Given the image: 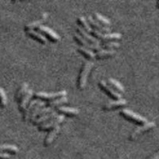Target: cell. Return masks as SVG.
I'll return each instance as SVG.
<instances>
[{"mask_svg":"<svg viewBox=\"0 0 159 159\" xmlns=\"http://www.w3.org/2000/svg\"><path fill=\"white\" fill-rule=\"evenodd\" d=\"M127 104V101L125 99H116V100H111V101L107 102L105 106L103 107V109L105 111H112L114 109L118 108V107H123Z\"/></svg>","mask_w":159,"mask_h":159,"instance_id":"8fae6325","label":"cell"},{"mask_svg":"<svg viewBox=\"0 0 159 159\" xmlns=\"http://www.w3.org/2000/svg\"><path fill=\"white\" fill-rule=\"evenodd\" d=\"M26 34L32 38L37 40L38 42L42 43V45H47L48 40L46 37L44 36L42 34L39 33L38 31H35L34 30H26Z\"/></svg>","mask_w":159,"mask_h":159,"instance_id":"9a60e30c","label":"cell"},{"mask_svg":"<svg viewBox=\"0 0 159 159\" xmlns=\"http://www.w3.org/2000/svg\"><path fill=\"white\" fill-rule=\"evenodd\" d=\"M77 50L79 51L82 55H84V57H86L89 59H95L96 58V53L91 49H88V48H85L84 46H80L77 49Z\"/></svg>","mask_w":159,"mask_h":159,"instance_id":"d4e9b609","label":"cell"},{"mask_svg":"<svg viewBox=\"0 0 159 159\" xmlns=\"http://www.w3.org/2000/svg\"><path fill=\"white\" fill-rule=\"evenodd\" d=\"M11 155L7 153H3V152H0V159H8L10 158Z\"/></svg>","mask_w":159,"mask_h":159,"instance_id":"1f68e13d","label":"cell"},{"mask_svg":"<svg viewBox=\"0 0 159 159\" xmlns=\"http://www.w3.org/2000/svg\"><path fill=\"white\" fill-rule=\"evenodd\" d=\"M58 116V111L57 110H54L52 111V112L49 113V114H46V115H44V116H38V118H37L35 119V121L34 122L35 125H38V126H40L41 124L42 123H45V122H47L48 120H49L50 119L53 117H56V116Z\"/></svg>","mask_w":159,"mask_h":159,"instance_id":"2e32d148","label":"cell"},{"mask_svg":"<svg viewBox=\"0 0 159 159\" xmlns=\"http://www.w3.org/2000/svg\"><path fill=\"white\" fill-rule=\"evenodd\" d=\"M13 2H17V1H18V0H12Z\"/></svg>","mask_w":159,"mask_h":159,"instance_id":"836d02e7","label":"cell"},{"mask_svg":"<svg viewBox=\"0 0 159 159\" xmlns=\"http://www.w3.org/2000/svg\"><path fill=\"white\" fill-rule=\"evenodd\" d=\"M29 89V84L27 83H23L21 87L19 88V89L18 90L16 93V100L17 101H19L21 100V99L22 98V96L25 94V92H27V90Z\"/></svg>","mask_w":159,"mask_h":159,"instance_id":"484cf974","label":"cell"},{"mask_svg":"<svg viewBox=\"0 0 159 159\" xmlns=\"http://www.w3.org/2000/svg\"><path fill=\"white\" fill-rule=\"evenodd\" d=\"M73 38H74L75 41H76V42H78V43L81 45V46H84V47L85 48H88V49H91V50L99 51L100 50V49H102L101 45H96L90 43V42H88L87 40L84 39V38L80 34H78V33L74 34V35H73Z\"/></svg>","mask_w":159,"mask_h":159,"instance_id":"8992f818","label":"cell"},{"mask_svg":"<svg viewBox=\"0 0 159 159\" xmlns=\"http://www.w3.org/2000/svg\"><path fill=\"white\" fill-rule=\"evenodd\" d=\"M52 111H54V108H52V107H49V106H48V107H43L42 109H41V111H40L38 116H44V115L49 114V113L52 112Z\"/></svg>","mask_w":159,"mask_h":159,"instance_id":"4dcf8cb0","label":"cell"},{"mask_svg":"<svg viewBox=\"0 0 159 159\" xmlns=\"http://www.w3.org/2000/svg\"><path fill=\"white\" fill-rule=\"evenodd\" d=\"M148 159H159V151L157 152V153H156V154H154L153 156H151V157Z\"/></svg>","mask_w":159,"mask_h":159,"instance_id":"d6a6232c","label":"cell"},{"mask_svg":"<svg viewBox=\"0 0 159 159\" xmlns=\"http://www.w3.org/2000/svg\"><path fill=\"white\" fill-rule=\"evenodd\" d=\"M76 30H77L78 34L81 35L84 39H86L88 42H89L90 43L93 44V45H101V41L99 39H97L96 38H95L94 36H92L91 34L88 33L87 31L84 30L81 26H80V25H77L76 27Z\"/></svg>","mask_w":159,"mask_h":159,"instance_id":"9c48e42d","label":"cell"},{"mask_svg":"<svg viewBox=\"0 0 159 159\" xmlns=\"http://www.w3.org/2000/svg\"><path fill=\"white\" fill-rule=\"evenodd\" d=\"M94 66V63L92 61H86L84 63L83 67H82L80 73L79 79L77 82V87L80 90H83L86 87L87 84L88 76L89 75V72H91L92 69Z\"/></svg>","mask_w":159,"mask_h":159,"instance_id":"6da1fadb","label":"cell"},{"mask_svg":"<svg viewBox=\"0 0 159 159\" xmlns=\"http://www.w3.org/2000/svg\"><path fill=\"white\" fill-rule=\"evenodd\" d=\"M119 46H120V44L116 42H107L101 44V47L107 49H113L115 48H119Z\"/></svg>","mask_w":159,"mask_h":159,"instance_id":"f546056e","label":"cell"},{"mask_svg":"<svg viewBox=\"0 0 159 159\" xmlns=\"http://www.w3.org/2000/svg\"><path fill=\"white\" fill-rule=\"evenodd\" d=\"M66 95H67V92L65 90L58 91L56 92H39L35 93V96L38 99H42L45 100H52V99H57L62 96H66Z\"/></svg>","mask_w":159,"mask_h":159,"instance_id":"277c9868","label":"cell"},{"mask_svg":"<svg viewBox=\"0 0 159 159\" xmlns=\"http://www.w3.org/2000/svg\"><path fill=\"white\" fill-rule=\"evenodd\" d=\"M158 6H159V1H158Z\"/></svg>","mask_w":159,"mask_h":159,"instance_id":"d590c367","label":"cell"},{"mask_svg":"<svg viewBox=\"0 0 159 159\" xmlns=\"http://www.w3.org/2000/svg\"><path fill=\"white\" fill-rule=\"evenodd\" d=\"M57 111L62 113V115H67V116H76L79 114L80 111L77 108L71 107H65V106H60L57 107Z\"/></svg>","mask_w":159,"mask_h":159,"instance_id":"d6986e66","label":"cell"},{"mask_svg":"<svg viewBox=\"0 0 159 159\" xmlns=\"http://www.w3.org/2000/svg\"><path fill=\"white\" fill-rule=\"evenodd\" d=\"M77 21L80 24V26H81L84 30H86L88 33H89V34H92V30H93V28L91 26V25L89 24L87 18L84 16H80L78 18Z\"/></svg>","mask_w":159,"mask_h":159,"instance_id":"603a6c76","label":"cell"},{"mask_svg":"<svg viewBox=\"0 0 159 159\" xmlns=\"http://www.w3.org/2000/svg\"><path fill=\"white\" fill-rule=\"evenodd\" d=\"M120 113H121L122 116L124 118H126V119H130V120L136 122V123H146L148 122L147 121V118L143 117V116H140V115H139L138 113L129 110V109H123V110H121Z\"/></svg>","mask_w":159,"mask_h":159,"instance_id":"5b68a950","label":"cell"},{"mask_svg":"<svg viewBox=\"0 0 159 159\" xmlns=\"http://www.w3.org/2000/svg\"><path fill=\"white\" fill-rule=\"evenodd\" d=\"M155 125L156 124L154 122H147L146 123H143V125L139 126L137 128L134 129V131L132 132L131 134H130V140H134L139 135L155 127Z\"/></svg>","mask_w":159,"mask_h":159,"instance_id":"52a82bcc","label":"cell"},{"mask_svg":"<svg viewBox=\"0 0 159 159\" xmlns=\"http://www.w3.org/2000/svg\"><path fill=\"white\" fill-rule=\"evenodd\" d=\"M60 130H61V127L59 126H57V127H53L52 130H50L49 134H48L47 137L45 138V142H44V145L45 147H48L49 145H51L52 143V142L54 141L55 139L57 138V134H59Z\"/></svg>","mask_w":159,"mask_h":159,"instance_id":"5bb4252c","label":"cell"},{"mask_svg":"<svg viewBox=\"0 0 159 159\" xmlns=\"http://www.w3.org/2000/svg\"><path fill=\"white\" fill-rule=\"evenodd\" d=\"M64 120H65V116L64 115H58L56 117L52 118L49 120H48L47 122H45V123L40 125L38 129H39V130L45 131V130L53 128V127H57V126H59Z\"/></svg>","mask_w":159,"mask_h":159,"instance_id":"7a4b0ae2","label":"cell"},{"mask_svg":"<svg viewBox=\"0 0 159 159\" xmlns=\"http://www.w3.org/2000/svg\"><path fill=\"white\" fill-rule=\"evenodd\" d=\"M45 104H46L45 102L41 101V100H40V101L35 105L34 108V110H33L32 111V114H31L30 119L33 123H34V122L35 121V119H37L38 116L39 115L40 111H41V109H42L43 107H45Z\"/></svg>","mask_w":159,"mask_h":159,"instance_id":"ffe728a7","label":"cell"},{"mask_svg":"<svg viewBox=\"0 0 159 159\" xmlns=\"http://www.w3.org/2000/svg\"><path fill=\"white\" fill-rule=\"evenodd\" d=\"M21 1H24V0H21Z\"/></svg>","mask_w":159,"mask_h":159,"instance_id":"e575fe53","label":"cell"},{"mask_svg":"<svg viewBox=\"0 0 159 159\" xmlns=\"http://www.w3.org/2000/svg\"><path fill=\"white\" fill-rule=\"evenodd\" d=\"M88 21H89V24L91 25L92 28L96 30H99L102 33H104V34H107V33L111 32V28L108 26H105V25H102L101 23H99V22H97L94 18H92V16L88 17Z\"/></svg>","mask_w":159,"mask_h":159,"instance_id":"7c38bea8","label":"cell"},{"mask_svg":"<svg viewBox=\"0 0 159 159\" xmlns=\"http://www.w3.org/2000/svg\"><path fill=\"white\" fill-rule=\"evenodd\" d=\"M48 18V14L47 13H43L41 19H38L34 22H30V23L26 24L25 26V30H34L35 28H38L40 25H42L44 22H45V20L47 19Z\"/></svg>","mask_w":159,"mask_h":159,"instance_id":"e0dca14e","label":"cell"},{"mask_svg":"<svg viewBox=\"0 0 159 159\" xmlns=\"http://www.w3.org/2000/svg\"><path fill=\"white\" fill-rule=\"evenodd\" d=\"M68 98L66 96H62V97L57 98V99H52V100H50V101L48 103L49 107H52V108H55V107H60L61 105L64 104V103H67L68 102Z\"/></svg>","mask_w":159,"mask_h":159,"instance_id":"cb8c5ba5","label":"cell"},{"mask_svg":"<svg viewBox=\"0 0 159 159\" xmlns=\"http://www.w3.org/2000/svg\"><path fill=\"white\" fill-rule=\"evenodd\" d=\"M39 101L40 100H38V99L37 98V99H33V100H31V101L30 102L27 107L25 108V111H24V116H23L24 121L28 122L30 119V116H31V114H32L33 110H34V108L35 105H36Z\"/></svg>","mask_w":159,"mask_h":159,"instance_id":"ac0fdd59","label":"cell"},{"mask_svg":"<svg viewBox=\"0 0 159 159\" xmlns=\"http://www.w3.org/2000/svg\"><path fill=\"white\" fill-rule=\"evenodd\" d=\"M116 53V51L115 49H102L100 50L97 51L96 53V58L99 59H103V58H107L109 57H111Z\"/></svg>","mask_w":159,"mask_h":159,"instance_id":"7402d4cb","label":"cell"},{"mask_svg":"<svg viewBox=\"0 0 159 159\" xmlns=\"http://www.w3.org/2000/svg\"><path fill=\"white\" fill-rule=\"evenodd\" d=\"M94 18L99 22V23H101L102 25H105V26H108L109 25H111V21L107 18L106 17L103 16L102 15H100L99 13H94Z\"/></svg>","mask_w":159,"mask_h":159,"instance_id":"83f0119b","label":"cell"},{"mask_svg":"<svg viewBox=\"0 0 159 159\" xmlns=\"http://www.w3.org/2000/svg\"><path fill=\"white\" fill-rule=\"evenodd\" d=\"M7 96L5 90L2 87H0V106L2 107H6L7 105Z\"/></svg>","mask_w":159,"mask_h":159,"instance_id":"f1b7e54d","label":"cell"},{"mask_svg":"<svg viewBox=\"0 0 159 159\" xmlns=\"http://www.w3.org/2000/svg\"><path fill=\"white\" fill-rule=\"evenodd\" d=\"M33 95H34V90L32 89H29L27 92H25V94L22 96L19 103V109L21 111H25V108L27 107L28 104L30 102V99L32 98Z\"/></svg>","mask_w":159,"mask_h":159,"instance_id":"4fadbf2b","label":"cell"},{"mask_svg":"<svg viewBox=\"0 0 159 159\" xmlns=\"http://www.w3.org/2000/svg\"><path fill=\"white\" fill-rule=\"evenodd\" d=\"M99 87H100V89H101L102 90L104 91L108 96H110V97L113 98V99H121V94L119 93L118 92H116V91H115L114 89H112L110 85H109L107 82L104 81L103 80H100V81L99 82Z\"/></svg>","mask_w":159,"mask_h":159,"instance_id":"ba28073f","label":"cell"},{"mask_svg":"<svg viewBox=\"0 0 159 159\" xmlns=\"http://www.w3.org/2000/svg\"><path fill=\"white\" fill-rule=\"evenodd\" d=\"M0 151L3 153H11V154H17L19 151V149L17 146L12 144H2L0 145Z\"/></svg>","mask_w":159,"mask_h":159,"instance_id":"44dd1931","label":"cell"},{"mask_svg":"<svg viewBox=\"0 0 159 159\" xmlns=\"http://www.w3.org/2000/svg\"><path fill=\"white\" fill-rule=\"evenodd\" d=\"M107 84L111 85L112 87L114 88L115 89H116L117 91H119V92H123H123H125L124 87H123V85L119 83L118 80L113 79V78H109V79L107 80Z\"/></svg>","mask_w":159,"mask_h":159,"instance_id":"4316f807","label":"cell"},{"mask_svg":"<svg viewBox=\"0 0 159 159\" xmlns=\"http://www.w3.org/2000/svg\"><path fill=\"white\" fill-rule=\"evenodd\" d=\"M92 34L97 39L100 40V41L103 40L105 42H108L110 40H119L122 38V34L120 33H107V34H104V33H102L94 29L92 30Z\"/></svg>","mask_w":159,"mask_h":159,"instance_id":"3957f363","label":"cell"},{"mask_svg":"<svg viewBox=\"0 0 159 159\" xmlns=\"http://www.w3.org/2000/svg\"><path fill=\"white\" fill-rule=\"evenodd\" d=\"M38 29L40 32L44 34L45 35H46V36H47L51 41H52V42H56L61 40V37H60L54 30H52V29H50V28L46 26V25H40Z\"/></svg>","mask_w":159,"mask_h":159,"instance_id":"30bf717a","label":"cell"}]
</instances>
